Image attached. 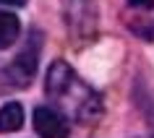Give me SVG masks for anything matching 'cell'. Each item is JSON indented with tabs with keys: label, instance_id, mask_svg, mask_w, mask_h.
I'll return each instance as SVG.
<instances>
[{
	"label": "cell",
	"instance_id": "cell-3",
	"mask_svg": "<svg viewBox=\"0 0 154 138\" xmlns=\"http://www.w3.org/2000/svg\"><path fill=\"white\" fill-rule=\"evenodd\" d=\"M39 34L32 32V42L26 44L21 52H18V57L13 60V63L3 70V76L8 78V86H16V89H24V86H29V81L34 78V73H37V57H39Z\"/></svg>",
	"mask_w": 154,
	"mask_h": 138
},
{
	"label": "cell",
	"instance_id": "cell-4",
	"mask_svg": "<svg viewBox=\"0 0 154 138\" xmlns=\"http://www.w3.org/2000/svg\"><path fill=\"white\" fill-rule=\"evenodd\" d=\"M34 130L42 138H68L71 136V122L55 107H37L34 110Z\"/></svg>",
	"mask_w": 154,
	"mask_h": 138
},
{
	"label": "cell",
	"instance_id": "cell-8",
	"mask_svg": "<svg viewBox=\"0 0 154 138\" xmlns=\"http://www.w3.org/2000/svg\"><path fill=\"white\" fill-rule=\"evenodd\" d=\"M0 3H3V5H26V0H0Z\"/></svg>",
	"mask_w": 154,
	"mask_h": 138
},
{
	"label": "cell",
	"instance_id": "cell-1",
	"mask_svg": "<svg viewBox=\"0 0 154 138\" xmlns=\"http://www.w3.org/2000/svg\"><path fill=\"white\" fill-rule=\"evenodd\" d=\"M45 91H47V97L52 102H60L76 120L86 122V120H94L102 112L99 94L91 86H86L71 70V65L63 63V60H55V63L50 65L47 81H45Z\"/></svg>",
	"mask_w": 154,
	"mask_h": 138
},
{
	"label": "cell",
	"instance_id": "cell-2",
	"mask_svg": "<svg viewBox=\"0 0 154 138\" xmlns=\"http://www.w3.org/2000/svg\"><path fill=\"white\" fill-rule=\"evenodd\" d=\"M63 21L73 44H86L97 37L99 10L94 0H63Z\"/></svg>",
	"mask_w": 154,
	"mask_h": 138
},
{
	"label": "cell",
	"instance_id": "cell-6",
	"mask_svg": "<svg viewBox=\"0 0 154 138\" xmlns=\"http://www.w3.org/2000/svg\"><path fill=\"white\" fill-rule=\"evenodd\" d=\"M18 32H21L18 18L8 10H0V50L13 47V42L18 39Z\"/></svg>",
	"mask_w": 154,
	"mask_h": 138
},
{
	"label": "cell",
	"instance_id": "cell-7",
	"mask_svg": "<svg viewBox=\"0 0 154 138\" xmlns=\"http://www.w3.org/2000/svg\"><path fill=\"white\" fill-rule=\"evenodd\" d=\"M131 8H154V0H128Z\"/></svg>",
	"mask_w": 154,
	"mask_h": 138
},
{
	"label": "cell",
	"instance_id": "cell-5",
	"mask_svg": "<svg viewBox=\"0 0 154 138\" xmlns=\"http://www.w3.org/2000/svg\"><path fill=\"white\" fill-rule=\"evenodd\" d=\"M24 125V110L18 102H8L0 107V133H16Z\"/></svg>",
	"mask_w": 154,
	"mask_h": 138
}]
</instances>
